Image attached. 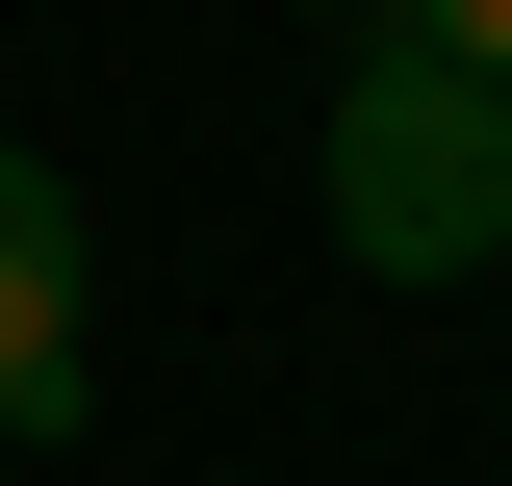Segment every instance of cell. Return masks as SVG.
<instances>
[{"label":"cell","instance_id":"cell-2","mask_svg":"<svg viewBox=\"0 0 512 486\" xmlns=\"http://www.w3.org/2000/svg\"><path fill=\"white\" fill-rule=\"evenodd\" d=\"M77 307H103V256H77V180L52 154H26V128H0V435H77Z\"/></svg>","mask_w":512,"mask_h":486},{"label":"cell","instance_id":"cell-3","mask_svg":"<svg viewBox=\"0 0 512 486\" xmlns=\"http://www.w3.org/2000/svg\"><path fill=\"white\" fill-rule=\"evenodd\" d=\"M410 52H461V77H512V0H384Z\"/></svg>","mask_w":512,"mask_h":486},{"label":"cell","instance_id":"cell-1","mask_svg":"<svg viewBox=\"0 0 512 486\" xmlns=\"http://www.w3.org/2000/svg\"><path fill=\"white\" fill-rule=\"evenodd\" d=\"M308 154H333V256H359V282H487L512 256V77H461V52L384 26Z\"/></svg>","mask_w":512,"mask_h":486}]
</instances>
